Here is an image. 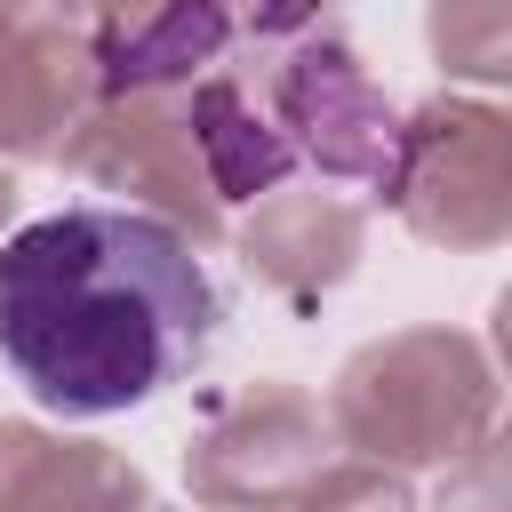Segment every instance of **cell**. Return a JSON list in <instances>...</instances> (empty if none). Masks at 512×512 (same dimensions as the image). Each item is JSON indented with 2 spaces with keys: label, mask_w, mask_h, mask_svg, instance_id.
Instances as JSON below:
<instances>
[{
  "label": "cell",
  "mask_w": 512,
  "mask_h": 512,
  "mask_svg": "<svg viewBox=\"0 0 512 512\" xmlns=\"http://www.w3.org/2000/svg\"><path fill=\"white\" fill-rule=\"evenodd\" d=\"M224 288L200 248L144 208H56L0 248V360L56 416L160 400L216 344Z\"/></svg>",
  "instance_id": "cell-1"
}]
</instances>
